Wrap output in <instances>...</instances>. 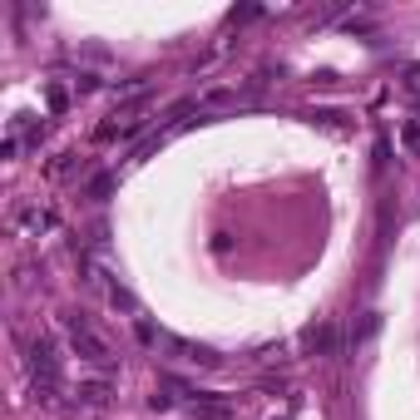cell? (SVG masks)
<instances>
[{"mask_svg":"<svg viewBox=\"0 0 420 420\" xmlns=\"http://www.w3.org/2000/svg\"><path fill=\"white\" fill-rule=\"evenodd\" d=\"M65 336H70L75 356H84L89 366H99V371H109V366H114L109 341H104V336H99V332L84 322V311H65Z\"/></svg>","mask_w":420,"mask_h":420,"instance_id":"obj_1","label":"cell"},{"mask_svg":"<svg viewBox=\"0 0 420 420\" xmlns=\"http://www.w3.org/2000/svg\"><path fill=\"white\" fill-rule=\"evenodd\" d=\"M30 376L60 386V356H55V341H49V336H35L30 341Z\"/></svg>","mask_w":420,"mask_h":420,"instance_id":"obj_2","label":"cell"},{"mask_svg":"<svg viewBox=\"0 0 420 420\" xmlns=\"http://www.w3.org/2000/svg\"><path fill=\"white\" fill-rule=\"evenodd\" d=\"M159 346H169L178 361H188V366H218V356L208 351V346H193V341H183V336H159Z\"/></svg>","mask_w":420,"mask_h":420,"instance_id":"obj_3","label":"cell"},{"mask_svg":"<svg viewBox=\"0 0 420 420\" xmlns=\"http://www.w3.org/2000/svg\"><path fill=\"white\" fill-rule=\"evenodd\" d=\"M332 346H336V327H332V322H311V327L302 332V351H306V356H327Z\"/></svg>","mask_w":420,"mask_h":420,"instance_id":"obj_4","label":"cell"},{"mask_svg":"<svg viewBox=\"0 0 420 420\" xmlns=\"http://www.w3.org/2000/svg\"><path fill=\"white\" fill-rule=\"evenodd\" d=\"M79 405H109V381H79Z\"/></svg>","mask_w":420,"mask_h":420,"instance_id":"obj_5","label":"cell"},{"mask_svg":"<svg viewBox=\"0 0 420 420\" xmlns=\"http://www.w3.org/2000/svg\"><path fill=\"white\" fill-rule=\"evenodd\" d=\"M193 420H233V410H228L223 400L208 396V400H198V405H193Z\"/></svg>","mask_w":420,"mask_h":420,"instance_id":"obj_6","label":"cell"},{"mask_svg":"<svg viewBox=\"0 0 420 420\" xmlns=\"http://www.w3.org/2000/svg\"><path fill=\"white\" fill-rule=\"evenodd\" d=\"M109 193H114V173H99V178L89 183V198H94V203H104Z\"/></svg>","mask_w":420,"mask_h":420,"instance_id":"obj_7","label":"cell"},{"mask_svg":"<svg viewBox=\"0 0 420 420\" xmlns=\"http://www.w3.org/2000/svg\"><path fill=\"white\" fill-rule=\"evenodd\" d=\"M400 143H405L410 153H420V124H415V119H405V124H400Z\"/></svg>","mask_w":420,"mask_h":420,"instance_id":"obj_8","label":"cell"},{"mask_svg":"<svg viewBox=\"0 0 420 420\" xmlns=\"http://www.w3.org/2000/svg\"><path fill=\"white\" fill-rule=\"evenodd\" d=\"M65 104H70V94L60 84H49V109H65Z\"/></svg>","mask_w":420,"mask_h":420,"instance_id":"obj_9","label":"cell"},{"mask_svg":"<svg viewBox=\"0 0 420 420\" xmlns=\"http://www.w3.org/2000/svg\"><path fill=\"white\" fill-rule=\"evenodd\" d=\"M311 119H322V124H332V129H341V124H346V119H341L336 109H317V114H311Z\"/></svg>","mask_w":420,"mask_h":420,"instance_id":"obj_10","label":"cell"},{"mask_svg":"<svg viewBox=\"0 0 420 420\" xmlns=\"http://www.w3.org/2000/svg\"><path fill=\"white\" fill-rule=\"evenodd\" d=\"M75 89H79V94H89V89H99V79H94V75H79V79H75Z\"/></svg>","mask_w":420,"mask_h":420,"instance_id":"obj_11","label":"cell"}]
</instances>
